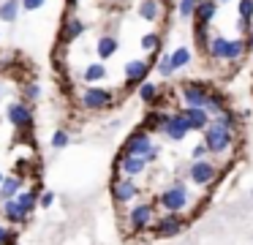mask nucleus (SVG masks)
<instances>
[{"label":"nucleus","instance_id":"nucleus-1","mask_svg":"<svg viewBox=\"0 0 253 245\" xmlns=\"http://www.w3.org/2000/svg\"><path fill=\"white\" fill-rule=\"evenodd\" d=\"M155 201H158V207L164 212H188L191 210V191H188V185L182 180H174V183H169L161 191Z\"/></svg>","mask_w":253,"mask_h":245},{"label":"nucleus","instance_id":"nucleus-2","mask_svg":"<svg viewBox=\"0 0 253 245\" xmlns=\"http://www.w3.org/2000/svg\"><path fill=\"white\" fill-rule=\"evenodd\" d=\"M202 134H204V145H207L210 155H223V152L234 145V131H229L226 125H220L218 120H212Z\"/></svg>","mask_w":253,"mask_h":245},{"label":"nucleus","instance_id":"nucleus-3","mask_svg":"<svg viewBox=\"0 0 253 245\" xmlns=\"http://www.w3.org/2000/svg\"><path fill=\"white\" fill-rule=\"evenodd\" d=\"M188 177H191V183L196 185V188H210L212 183H218L220 169H218V163H215V161L202 158V161H191V163H188Z\"/></svg>","mask_w":253,"mask_h":245},{"label":"nucleus","instance_id":"nucleus-4","mask_svg":"<svg viewBox=\"0 0 253 245\" xmlns=\"http://www.w3.org/2000/svg\"><path fill=\"white\" fill-rule=\"evenodd\" d=\"M155 150H161V147L153 142V134L144 131V128L133 131V134L126 139V145H123V152H128V155H142L147 163H150V155H153Z\"/></svg>","mask_w":253,"mask_h":245},{"label":"nucleus","instance_id":"nucleus-5","mask_svg":"<svg viewBox=\"0 0 253 245\" xmlns=\"http://www.w3.org/2000/svg\"><path fill=\"white\" fill-rule=\"evenodd\" d=\"M155 210H158V201H139V204L131 207V212H128V226H131V232H144V229H150L155 223Z\"/></svg>","mask_w":253,"mask_h":245},{"label":"nucleus","instance_id":"nucleus-6","mask_svg":"<svg viewBox=\"0 0 253 245\" xmlns=\"http://www.w3.org/2000/svg\"><path fill=\"white\" fill-rule=\"evenodd\" d=\"M109 194H112V201L115 204H131V201L139 199V185L133 177H115L109 183Z\"/></svg>","mask_w":253,"mask_h":245},{"label":"nucleus","instance_id":"nucleus-7","mask_svg":"<svg viewBox=\"0 0 253 245\" xmlns=\"http://www.w3.org/2000/svg\"><path fill=\"white\" fill-rule=\"evenodd\" d=\"M79 103H82V109H87V112H104V109H109L112 103H115V96H112L109 90H104V87H87V90L79 96Z\"/></svg>","mask_w":253,"mask_h":245},{"label":"nucleus","instance_id":"nucleus-8","mask_svg":"<svg viewBox=\"0 0 253 245\" xmlns=\"http://www.w3.org/2000/svg\"><path fill=\"white\" fill-rule=\"evenodd\" d=\"M180 93H182V103L185 106H207L210 96H212V90H210L204 82H182L180 85Z\"/></svg>","mask_w":253,"mask_h":245},{"label":"nucleus","instance_id":"nucleus-9","mask_svg":"<svg viewBox=\"0 0 253 245\" xmlns=\"http://www.w3.org/2000/svg\"><path fill=\"white\" fill-rule=\"evenodd\" d=\"M6 117H8V123H11L17 131H30V128H33V123H36L33 109H30V103H25V101H14V103H8Z\"/></svg>","mask_w":253,"mask_h":245},{"label":"nucleus","instance_id":"nucleus-10","mask_svg":"<svg viewBox=\"0 0 253 245\" xmlns=\"http://www.w3.org/2000/svg\"><path fill=\"white\" fill-rule=\"evenodd\" d=\"M182 229H185V218H182V212H164V215L153 223L155 237H166V240L177 237Z\"/></svg>","mask_w":253,"mask_h":245},{"label":"nucleus","instance_id":"nucleus-11","mask_svg":"<svg viewBox=\"0 0 253 245\" xmlns=\"http://www.w3.org/2000/svg\"><path fill=\"white\" fill-rule=\"evenodd\" d=\"M147 166L150 163L144 161L142 155H128V152H120V155H117V163H115V169L123 172V177H139V174L147 172Z\"/></svg>","mask_w":253,"mask_h":245},{"label":"nucleus","instance_id":"nucleus-12","mask_svg":"<svg viewBox=\"0 0 253 245\" xmlns=\"http://www.w3.org/2000/svg\"><path fill=\"white\" fill-rule=\"evenodd\" d=\"M0 212H3V218L8 221V226H25V223L30 221V212L25 210V204L19 199H8L0 204Z\"/></svg>","mask_w":253,"mask_h":245},{"label":"nucleus","instance_id":"nucleus-13","mask_svg":"<svg viewBox=\"0 0 253 245\" xmlns=\"http://www.w3.org/2000/svg\"><path fill=\"white\" fill-rule=\"evenodd\" d=\"M180 114L185 117V123H188V128H191V131H204L210 123H212L210 112H207V109H202V106H182Z\"/></svg>","mask_w":253,"mask_h":245},{"label":"nucleus","instance_id":"nucleus-14","mask_svg":"<svg viewBox=\"0 0 253 245\" xmlns=\"http://www.w3.org/2000/svg\"><path fill=\"white\" fill-rule=\"evenodd\" d=\"M147 74H150V65L147 60H131L126 65V85L128 87H139L147 82Z\"/></svg>","mask_w":253,"mask_h":245},{"label":"nucleus","instance_id":"nucleus-15","mask_svg":"<svg viewBox=\"0 0 253 245\" xmlns=\"http://www.w3.org/2000/svg\"><path fill=\"white\" fill-rule=\"evenodd\" d=\"M188 131H191V128H188L185 117H182L180 112H174V114L169 117V123H166V128L161 131V134H164L169 142H182V139L188 136Z\"/></svg>","mask_w":253,"mask_h":245},{"label":"nucleus","instance_id":"nucleus-16","mask_svg":"<svg viewBox=\"0 0 253 245\" xmlns=\"http://www.w3.org/2000/svg\"><path fill=\"white\" fill-rule=\"evenodd\" d=\"M169 117H171V114L166 112V109H150V112L144 114L142 128L150 131V134H161V131L166 128V123H169Z\"/></svg>","mask_w":253,"mask_h":245},{"label":"nucleus","instance_id":"nucleus-17","mask_svg":"<svg viewBox=\"0 0 253 245\" xmlns=\"http://www.w3.org/2000/svg\"><path fill=\"white\" fill-rule=\"evenodd\" d=\"M25 191V177L22 174H11L0 183V201H8V199H17L19 194Z\"/></svg>","mask_w":253,"mask_h":245},{"label":"nucleus","instance_id":"nucleus-18","mask_svg":"<svg viewBox=\"0 0 253 245\" xmlns=\"http://www.w3.org/2000/svg\"><path fill=\"white\" fill-rule=\"evenodd\" d=\"M229 44L231 38L226 36H212L207 44V57L210 60H223V63H229Z\"/></svg>","mask_w":253,"mask_h":245},{"label":"nucleus","instance_id":"nucleus-19","mask_svg":"<svg viewBox=\"0 0 253 245\" xmlns=\"http://www.w3.org/2000/svg\"><path fill=\"white\" fill-rule=\"evenodd\" d=\"M87 30V25H84L79 16H68L66 22H63V30H60V41L63 44H71V41H77L82 33Z\"/></svg>","mask_w":253,"mask_h":245},{"label":"nucleus","instance_id":"nucleus-20","mask_svg":"<svg viewBox=\"0 0 253 245\" xmlns=\"http://www.w3.org/2000/svg\"><path fill=\"white\" fill-rule=\"evenodd\" d=\"M117 49H120V41H117V36H112V33H104V36L98 38V44H95V52H98L101 63L109 57H115Z\"/></svg>","mask_w":253,"mask_h":245},{"label":"nucleus","instance_id":"nucleus-21","mask_svg":"<svg viewBox=\"0 0 253 245\" xmlns=\"http://www.w3.org/2000/svg\"><path fill=\"white\" fill-rule=\"evenodd\" d=\"M215 14H218V3H215V0H199V5H196V14H193V19H196V25L207 27L210 22L215 19Z\"/></svg>","mask_w":253,"mask_h":245},{"label":"nucleus","instance_id":"nucleus-22","mask_svg":"<svg viewBox=\"0 0 253 245\" xmlns=\"http://www.w3.org/2000/svg\"><path fill=\"white\" fill-rule=\"evenodd\" d=\"M19 14H22V0H6L0 5V19L8 22V25H14L19 19Z\"/></svg>","mask_w":253,"mask_h":245},{"label":"nucleus","instance_id":"nucleus-23","mask_svg":"<svg viewBox=\"0 0 253 245\" xmlns=\"http://www.w3.org/2000/svg\"><path fill=\"white\" fill-rule=\"evenodd\" d=\"M139 16H142L144 22H158L161 19V0H142Z\"/></svg>","mask_w":253,"mask_h":245},{"label":"nucleus","instance_id":"nucleus-24","mask_svg":"<svg viewBox=\"0 0 253 245\" xmlns=\"http://www.w3.org/2000/svg\"><path fill=\"white\" fill-rule=\"evenodd\" d=\"M106 76H109V71H106V65H104V63H90L87 68H84L82 79H84V82H90V85H95V82H104Z\"/></svg>","mask_w":253,"mask_h":245},{"label":"nucleus","instance_id":"nucleus-25","mask_svg":"<svg viewBox=\"0 0 253 245\" xmlns=\"http://www.w3.org/2000/svg\"><path fill=\"white\" fill-rule=\"evenodd\" d=\"M210 112V117H220V114L226 112V98L220 96V93H212V96H210V101H207V106H204Z\"/></svg>","mask_w":253,"mask_h":245},{"label":"nucleus","instance_id":"nucleus-26","mask_svg":"<svg viewBox=\"0 0 253 245\" xmlns=\"http://www.w3.org/2000/svg\"><path fill=\"white\" fill-rule=\"evenodd\" d=\"M136 96L142 98V103H155L161 93H158V87H155L153 82H144V85L136 87Z\"/></svg>","mask_w":253,"mask_h":245},{"label":"nucleus","instance_id":"nucleus-27","mask_svg":"<svg viewBox=\"0 0 253 245\" xmlns=\"http://www.w3.org/2000/svg\"><path fill=\"white\" fill-rule=\"evenodd\" d=\"M155 71H158L161 76H171L174 74V65H171V52H161L158 54V63H155Z\"/></svg>","mask_w":253,"mask_h":245},{"label":"nucleus","instance_id":"nucleus-28","mask_svg":"<svg viewBox=\"0 0 253 245\" xmlns=\"http://www.w3.org/2000/svg\"><path fill=\"white\" fill-rule=\"evenodd\" d=\"M188 63H191V49H188V47H180V49L171 52V65H174V71L185 68Z\"/></svg>","mask_w":253,"mask_h":245},{"label":"nucleus","instance_id":"nucleus-29","mask_svg":"<svg viewBox=\"0 0 253 245\" xmlns=\"http://www.w3.org/2000/svg\"><path fill=\"white\" fill-rule=\"evenodd\" d=\"M49 145H52V150H66L68 145H71V136H68V131H63V128H57L55 134H52V139H49Z\"/></svg>","mask_w":253,"mask_h":245},{"label":"nucleus","instance_id":"nucleus-30","mask_svg":"<svg viewBox=\"0 0 253 245\" xmlns=\"http://www.w3.org/2000/svg\"><path fill=\"white\" fill-rule=\"evenodd\" d=\"M142 49L144 52H158L161 49V36L158 33H144L142 36Z\"/></svg>","mask_w":253,"mask_h":245},{"label":"nucleus","instance_id":"nucleus-31","mask_svg":"<svg viewBox=\"0 0 253 245\" xmlns=\"http://www.w3.org/2000/svg\"><path fill=\"white\" fill-rule=\"evenodd\" d=\"M39 96H41V87L36 85V82H28V85H22V98H25V103L39 101Z\"/></svg>","mask_w":253,"mask_h":245},{"label":"nucleus","instance_id":"nucleus-32","mask_svg":"<svg viewBox=\"0 0 253 245\" xmlns=\"http://www.w3.org/2000/svg\"><path fill=\"white\" fill-rule=\"evenodd\" d=\"M196 5H199V0H180L177 11H180V16H182V19H188V16H193V14H196Z\"/></svg>","mask_w":253,"mask_h":245},{"label":"nucleus","instance_id":"nucleus-33","mask_svg":"<svg viewBox=\"0 0 253 245\" xmlns=\"http://www.w3.org/2000/svg\"><path fill=\"white\" fill-rule=\"evenodd\" d=\"M215 120H218L220 125H226L229 131H237V123H240V120H237V114H234V112H229V109H226V112L220 114V117H215Z\"/></svg>","mask_w":253,"mask_h":245},{"label":"nucleus","instance_id":"nucleus-34","mask_svg":"<svg viewBox=\"0 0 253 245\" xmlns=\"http://www.w3.org/2000/svg\"><path fill=\"white\" fill-rule=\"evenodd\" d=\"M237 11H240V19H253V0H240Z\"/></svg>","mask_w":253,"mask_h":245},{"label":"nucleus","instance_id":"nucleus-35","mask_svg":"<svg viewBox=\"0 0 253 245\" xmlns=\"http://www.w3.org/2000/svg\"><path fill=\"white\" fill-rule=\"evenodd\" d=\"M202 158H210V150H207V145H204V142L191 150V161H202Z\"/></svg>","mask_w":253,"mask_h":245},{"label":"nucleus","instance_id":"nucleus-36","mask_svg":"<svg viewBox=\"0 0 253 245\" xmlns=\"http://www.w3.org/2000/svg\"><path fill=\"white\" fill-rule=\"evenodd\" d=\"M55 204V194H52V191H41V196H39V207H52Z\"/></svg>","mask_w":253,"mask_h":245},{"label":"nucleus","instance_id":"nucleus-37","mask_svg":"<svg viewBox=\"0 0 253 245\" xmlns=\"http://www.w3.org/2000/svg\"><path fill=\"white\" fill-rule=\"evenodd\" d=\"M11 240H17V234H14L8 226H3V223H0V245H8Z\"/></svg>","mask_w":253,"mask_h":245},{"label":"nucleus","instance_id":"nucleus-38","mask_svg":"<svg viewBox=\"0 0 253 245\" xmlns=\"http://www.w3.org/2000/svg\"><path fill=\"white\" fill-rule=\"evenodd\" d=\"M46 0H22V11H39L44 8Z\"/></svg>","mask_w":253,"mask_h":245},{"label":"nucleus","instance_id":"nucleus-39","mask_svg":"<svg viewBox=\"0 0 253 245\" xmlns=\"http://www.w3.org/2000/svg\"><path fill=\"white\" fill-rule=\"evenodd\" d=\"M248 49H253V30L248 33Z\"/></svg>","mask_w":253,"mask_h":245},{"label":"nucleus","instance_id":"nucleus-40","mask_svg":"<svg viewBox=\"0 0 253 245\" xmlns=\"http://www.w3.org/2000/svg\"><path fill=\"white\" fill-rule=\"evenodd\" d=\"M215 3H218V5H223V3H229V0H215Z\"/></svg>","mask_w":253,"mask_h":245},{"label":"nucleus","instance_id":"nucleus-41","mask_svg":"<svg viewBox=\"0 0 253 245\" xmlns=\"http://www.w3.org/2000/svg\"><path fill=\"white\" fill-rule=\"evenodd\" d=\"M68 5H71V8H74V5H77V0H68Z\"/></svg>","mask_w":253,"mask_h":245},{"label":"nucleus","instance_id":"nucleus-42","mask_svg":"<svg viewBox=\"0 0 253 245\" xmlns=\"http://www.w3.org/2000/svg\"><path fill=\"white\" fill-rule=\"evenodd\" d=\"M3 180H6V177H3V172H0V183H3Z\"/></svg>","mask_w":253,"mask_h":245},{"label":"nucleus","instance_id":"nucleus-43","mask_svg":"<svg viewBox=\"0 0 253 245\" xmlns=\"http://www.w3.org/2000/svg\"><path fill=\"white\" fill-rule=\"evenodd\" d=\"M251 196H253V191H251Z\"/></svg>","mask_w":253,"mask_h":245}]
</instances>
